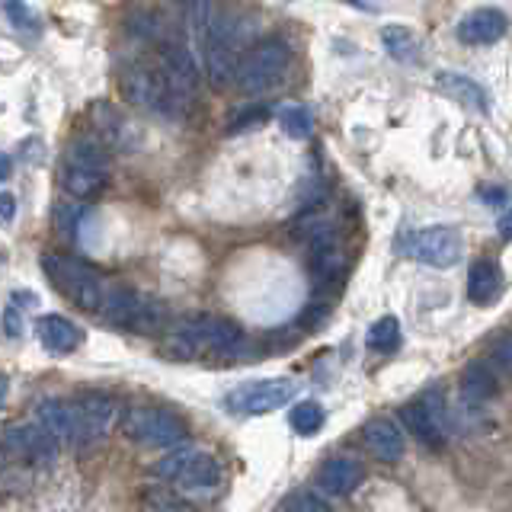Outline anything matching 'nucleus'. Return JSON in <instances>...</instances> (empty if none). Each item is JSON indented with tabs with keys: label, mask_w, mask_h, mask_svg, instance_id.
<instances>
[{
	"label": "nucleus",
	"mask_w": 512,
	"mask_h": 512,
	"mask_svg": "<svg viewBox=\"0 0 512 512\" xmlns=\"http://www.w3.org/2000/svg\"><path fill=\"white\" fill-rule=\"evenodd\" d=\"M500 234H503L506 240H512V212L500 218Z\"/></svg>",
	"instance_id": "4c0bfd02"
},
{
	"label": "nucleus",
	"mask_w": 512,
	"mask_h": 512,
	"mask_svg": "<svg viewBox=\"0 0 512 512\" xmlns=\"http://www.w3.org/2000/svg\"><path fill=\"white\" fill-rule=\"evenodd\" d=\"M400 420L410 429L413 439H420L423 445H439L442 442V416L432 407V397L416 400L400 410Z\"/></svg>",
	"instance_id": "6ab92c4d"
},
{
	"label": "nucleus",
	"mask_w": 512,
	"mask_h": 512,
	"mask_svg": "<svg viewBox=\"0 0 512 512\" xmlns=\"http://www.w3.org/2000/svg\"><path fill=\"white\" fill-rule=\"evenodd\" d=\"M496 388H500V384H496L493 368L484 362H471L461 372V394L474 400V404H484V400L496 397Z\"/></svg>",
	"instance_id": "4be33fe9"
},
{
	"label": "nucleus",
	"mask_w": 512,
	"mask_h": 512,
	"mask_svg": "<svg viewBox=\"0 0 512 512\" xmlns=\"http://www.w3.org/2000/svg\"><path fill=\"white\" fill-rule=\"evenodd\" d=\"M4 327H7V333L13 336V340H20V333H23L20 311H16V308H7V311H4Z\"/></svg>",
	"instance_id": "72a5a7b5"
},
{
	"label": "nucleus",
	"mask_w": 512,
	"mask_h": 512,
	"mask_svg": "<svg viewBox=\"0 0 512 512\" xmlns=\"http://www.w3.org/2000/svg\"><path fill=\"white\" fill-rule=\"evenodd\" d=\"M436 87L448 96V100H455L458 106H468L474 112H490V96L487 90L477 84V80L464 77V74H455V71H442Z\"/></svg>",
	"instance_id": "aec40b11"
},
{
	"label": "nucleus",
	"mask_w": 512,
	"mask_h": 512,
	"mask_svg": "<svg viewBox=\"0 0 512 512\" xmlns=\"http://www.w3.org/2000/svg\"><path fill=\"white\" fill-rule=\"evenodd\" d=\"M4 448L26 464H52L58 458V439L42 423H23L4 429Z\"/></svg>",
	"instance_id": "9d476101"
},
{
	"label": "nucleus",
	"mask_w": 512,
	"mask_h": 512,
	"mask_svg": "<svg viewBox=\"0 0 512 512\" xmlns=\"http://www.w3.org/2000/svg\"><path fill=\"white\" fill-rule=\"evenodd\" d=\"M493 359L500 362L506 372H512V340H500L493 346Z\"/></svg>",
	"instance_id": "473e14b6"
},
{
	"label": "nucleus",
	"mask_w": 512,
	"mask_h": 512,
	"mask_svg": "<svg viewBox=\"0 0 512 512\" xmlns=\"http://www.w3.org/2000/svg\"><path fill=\"white\" fill-rule=\"evenodd\" d=\"M288 423H292V429L301 432V436H314V432H320V426H324V407H320L317 400H301V404H295L292 413H288Z\"/></svg>",
	"instance_id": "a878e982"
},
{
	"label": "nucleus",
	"mask_w": 512,
	"mask_h": 512,
	"mask_svg": "<svg viewBox=\"0 0 512 512\" xmlns=\"http://www.w3.org/2000/svg\"><path fill=\"white\" fill-rule=\"evenodd\" d=\"M506 29H509L506 13L487 7V10H474V13L464 16V20L458 23V39L464 45H493L506 36Z\"/></svg>",
	"instance_id": "2eb2a0df"
},
{
	"label": "nucleus",
	"mask_w": 512,
	"mask_h": 512,
	"mask_svg": "<svg viewBox=\"0 0 512 512\" xmlns=\"http://www.w3.org/2000/svg\"><path fill=\"white\" fill-rule=\"evenodd\" d=\"M269 119V109L266 106H253V109H247L244 116H237L234 122H231V132L237 135V132H247V128H256V125H263Z\"/></svg>",
	"instance_id": "c756f323"
},
{
	"label": "nucleus",
	"mask_w": 512,
	"mask_h": 512,
	"mask_svg": "<svg viewBox=\"0 0 512 512\" xmlns=\"http://www.w3.org/2000/svg\"><path fill=\"white\" fill-rule=\"evenodd\" d=\"M346 4H352V7H362V10H381L384 7V0H346Z\"/></svg>",
	"instance_id": "c9c22d12"
},
{
	"label": "nucleus",
	"mask_w": 512,
	"mask_h": 512,
	"mask_svg": "<svg viewBox=\"0 0 512 512\" xmlns=\"http://www.w3.org/2000/svg\"><path fill=\"white\" fill-rule=\"evenodd\" d=\"M468 298L474 304H490L500 298V272H496L493 263L480 260L471 266L468 272Z\"/></svg>",
	"instance_id": "5701e85b"
},
{
	"label": "nucleus",
	"mask_w": 512,
	"mask_h": 512,
	"mask_svg": "<svg viewBox=\"0 0 512 512\" xmlns=\"http://www.w3.org/2000/svg\"><path fill=\"white\" fill-rule=\"evenodd\" d=\"M144 503L148 506H157V509H189V503L186 500H180L173 490H170V496H157V493H148L144 496Z\"/></svg>",
	"instance_id": "2f4dec72"
},
{
	"label": "nucleus",
	"mask_w": 512,
	"mask_h": 512,
	"mask_svg": "<svg viewBox=\"0 0 512 512\" xmlns=\"http://www.w3.org/2000/svg\"><path fill=\"white\" fill-rule=\"evenodd\" d=\"M400 346V324L397 317H381L368 330V349L375 352H394Z\"/></svg>",
	"instance_id": "bb28decb"
},
{
	"label": "nucleus",
	"mask_w": 512,
	"mask_h": 512,
	"mask_svg": "<svg viewBox=\"0 0 512 512\" xmlns=\"http://www.w3.org/2000/svg\"><path fill=\"white\" fill-rule=\"evenodd\" d=\"M16 215V199L10 196V192H0V221L10 224Z\"/></svg>",
	"instance_id": "f704fd0d"
},
{
	"label": "nucleus",
	"mask_w": 512,
	"mask_h": 512,
	"mask_svg": "<svg viewBox=\"0 0 512 512\" xmlns=\"http://www.w3.org/2000/svg\"><path fill=\"white\" fill-rule=\"evenodd\" d=\"M36 333H39V343L55 352V356H68V352H77L84 346V330L77 324H71L68 317H58V314H45L36 320Z\"/></svg>",
	"instance_id": "f3484780"
},
{
	"label": "nucleus",
	"mask_w": 512,
	"mask_h": 512,
	"mask_svg": "<svg viewBox=\"0 0 512 512\" xmlns=\"http://www.w3.org/2000/svg\"><path fill=\"white\" fill-rule=\"evenodd\" d=\"M90 119H93V128H96V138H100L106 148H112V151H135L138 144H141L138 128L128 122L116 106L93 103Z\"/></svg>",
	"instance_id": "4468645a"
},
{
	"label": "nucleus",
	"mask_w": 512,
	"mask_h": 512,
	"mask_svg": "<svg viewBox=\"0 0 512 512\" xmlns=\"http://www.w3.org/2000/svg\"><path fill=\"white\" fill-rule=\"evenodd\" d=\"M247 340L234 320L215 317V314H199L180 320L176 327L167 330L160 352L176 362H196V359H215V362H231L244 356Z\"/></svg>",
	"instance_id": "f257e3e1"
},
{
	"label": "nucleus",
	"mask_w": 512,
	"mask_h": 512,
	"mask_svg": "<svg viewBox=\"0 0 512 512\" xmlns=\"http://www.w3.org/2000/svg\"><path fill=\"white\" fill-rule=\"evenodd\" d=\"M42 272L48 276V282L55 285V292L64 295L71 304H77L80 311H87V314L100 311L106 285H103L100 272H96L93 266L71 260V256L45 253L42 256Z\"/></svg>",
	"instance_id": "7ed1b4c3"
},
{
	"label": "nucleus",
	"mask_w": 512,
	"mask_h": 512,
	"mask_svg": "<svg viewBox=\"0 0 512 512\" xmlns=\"http://www.w3.org/2000/svg\"><path fill=\"white\" fill-rule=\"evenodd\" d=\"M39 423L52 432L58 442H74L77 439V426H74V407L71 400H45L36 407Z\"/></svg>",
	"instance_id": "412c9836"
},
{
	"label": "nucleus",
	"mask_w": 512,
	"mask_h": 512,
	"mask_svg": "<svg viewBox=\"0 0 512 512\" xmlns=\"http://www.w3.org/2000/svg\"><path fill=\"white\" fill-rule=\"evenodd\" d=\"M381 42H384V48H388V55L400 64L420 61V42H416V36L407 26H384Z\"/></svg>",
	"instance_id": "b1692460"
},
{
	"label": "nucleus",
	"mask_w": 512,
	"mask_h": 512,
	"mask_svg": "<svg viewBox=\"0 0 512 512\" xmlns=\"http://www.w3.org/2000/svg\"><path fill=\"white\" fill-rule=\"evenodd\" d=\"M122 432L135 445H148V448H176L189 439V426L170 410H128L122 416Z\"/></svg>",
	"instance_id": "6e6552de"
},
{
	"label": "nucleus",
	"mask_w": 512,
	"mask_h": 512,
	"mask_svg": "<svg viewBox=\"0 0 512 512\" xmlns=\"http://www.w3.org/2000/svg\"><path fill=\"white\" fill-rule=\"evenodd\" d=\"M276 119L282 125V132L288 138H295V141H304V138H311L314 132V116H311V109L308 106H301V103H282L276 109Z\"/></svg>",
	"instance_id": "393cba45"
},
{
	"label": "nucleus",
	"mask_w": 512,
	"mask_h": 512,
	"mask_svg": "<svg viewBox=\"0 0 512 512\" xmlns=\"http://www.w3.org/2000/svg\"><path fill=\"white\" fill-rule=\"evenodd\" d=\"M71 407H74V426H77L74 445H87V442L103 439L119 420V404L103 394L77 397V400H71Z\"/></svg>",
	"instance_id": "f8f14e48"
},
{
	"label": "nucleus",
	"mask_w": 512,
	"mask_h": 512,
	"mask_svg": "<svg viewBox=\"0 0 512 512\" xmlns=\"http://www.w3.org/2000/svg\"><path fill=\"white\" fill-rule=\"evenodd\" d=\"M154 474L186 493H212L224 477L221 461L215 455L192 452V448H180V445H176L173 455L154 464Z\"/></svg>",
	"instance_id": "0eeeda50"
},
{
	"label": "nucleus",
	"mask_w": 512,
	"mask_h": 512,
	"mask_svg": "<svg viewBox=\"0 0 512 512\" xmlns=\"http://www.w3.org/2000/svg\"><path fill=\"white\" fill-rule=\"evenodd\" d=\"M10 173H13V164H10V157H7V154H0V183H4Z\"/></svg>",
	"instance_id": "e433bc0d"
},
{
	"label": "nucleus",
	"mask_w": 512,
	"mask_h": 512,
	"mask_svg": "<svg viewBox=\"0 0 512 512\" xmlns=\"http://www.w3.org/2000/svg\"><path fill=\"white\" fill-rule=\"evenodd\" d=\"M461 234L455 228H445V224H436V228H423L410 237V253L426 266L436 269H452L461 260Z\"/></svg>",
	"instance_id": "9b49d317"
},
{
	"label": "nucleus",
	"mask_w": 512,
	"mask_h": 512,
	"mask_svg": "<svg viewBox=\"0 0 512 512\" xmlns=\"http://www.w3.org/2000/svg\"><path fill=\"white\" fill-rule=\"evenodd\" d=\"M295 397V381L288 378H266V381H250L234 388L224 397V407L237 416H266L272 410L285 407Z\"/></svg>",
	"instance_id": "1a4fd4ad"
},
{
	"label": "nucleus",
	"mask_w": 512,
	"mask_h": 512,
	"mask_svg": "<svg viewBox=\"0 0 512 512\" xmlns=\"http://www.w3.org/2000/svg\"><path fill=\"white\" fill-rule=\"evenodd\" d=\"M288 68H292V48L282 39H266L260 45H253L250 52H244V58H237L234 84L244 93L256 96L279 87Z\"/></svg>",
	"instance_id": "423d86ee"
},
{
	"label": "nucleus",
	"mask_w": 512,
	"mask_h": 512,
	"mask_svg": "<svg viewBox=\"0 0 512 512\" xmlns=\"http://www.w3.org/2000/svg\"><path fill=\"white\" fill-rule=\"evenodd\" d=\"M362 464L356 458H330L324 461V468L317 471V490L327 496H349L362 484Z\"/></svg>",
	"instance_id": "a211bd4d"
},
{
	"label": "nucleus",
	"mask_w": 512,
	"mask_h": 512,
	"mask_svg": "<svg viewBox=\"0 0 512 512\" xmlns=\"http://www.w3.org/2000/svg\"><path fill=\"white\" fill-rule=\"evenodd\" d=\"M160 71H164V77L170 80V87L176 93L192 100V93H196V84H199L196 55H192L176 36L160 39Z\"/></svg>",
	"instance_id": "ddd939ff"
},
{
	"label": "nucleus",
	"mask_w": 512,
	"mask_h": 512,
	"mask_svg": "<svg viewBox=\"0 0 512 512\" xmlns=\"http://www.w3.org/2000/svg\"><path fill=\"white\" fill-rule=\"evenodd\" d=\"M4 13L16 29H36L39 26V16L32 13L23 0H4Z\"/></svg>",
	"instance_id": "c85d7f7f"
},
{
	"label": "nucleus",
	"mask_w": 512,
	"mask_h": 512,
	"mask_svg": "<svg viewBox=\"0 0 512 512\" xmlns=\"http://www.w3.org/2000/svg\"><path fill=\"white\" fill-rule=\"evenodd\" d=\"M80 215H84V208H80V205H58V228L68 237H74Z\"/></svg>",
	"instance_id": "7c9ffc66"
},
{
	"label": "nucleus",
	"mask_w": 512,
	"mask_h": 512,
	"mask_svg": "<svg viewBox=\"0 0 512 512\" xmlns=\"http://www.w3.org/2000/svg\"><path fill=\"white\" fill-rule=\"evenodd\" d=\"M279 509H285V512H327L330 503L311 490H295L292 496H285V500L279 503Z\"/></svg>",
	"instance_id": "cd10ccee"
},
{
	"label": "nucleus",
	"mask_w": 512,
	"mask_h": 512,
	"mask_svg": "<svg viewBox=\"0 0 512 512\" xmlns=\"http://www.w3.org/2000/svg\"><path fill=\"white\" fill-rule=\"evenodd\" d=\"M100 314L109 327H119V330H128V333H160L167 324V311L164 304L135 292V288L128 285H106V295H103V304H100Z\"/></svg>",
	"instance_id": "f03ea898"
},
{
	"label": "nucleus",
	"mask_w": 512,
	"mask_h": 512,
	"mask_svg": "<svg viewBox=\"0 0 512 512\" xmlns=\"http://www.w3.org/2000/svg\"><path fill=\"white\" fill-rule=\"evenodd\" d=\"M61 183L74 199H93L100 196L109 183V157L106 144L100 138H77L68 154H64Z\"/></svg>",
	"instance_id": "20e7f679"
},
{
	"label": "nucleus",
	"mask_w": 512,
	"mask_h": 512,
	"mask_svg": "<svg viewBox=\"0 0 512 512\" xmlns=\"http://www.w3.org/2000/svg\"><path fill=\"white\" fill-rule=\"evenodd\" d=\"M362 442L378 461H400L404 458V432L388 416H375L362 429Z\"/></svg>",
	"instance_id": "dca6fc26"
},
{
	"label": "nucleus",
	"mask_w": 512,
	"mask_h": 512,
	"mask_svg": "<svg viewBox=\"0 0 512 512\" xmlns=\"http://www.w3.org/2000/svg\"><path fill=\"white\" fill-rule=\"evenodd\" d=\"M122 96L132 106L151 109L157 116H180V112L189 106L186 96H180L170 80L164 77L160 68H151V64H125L122 68Z\"/></svg>",
	"instance_id": "39448f33"
}]
</instances>
